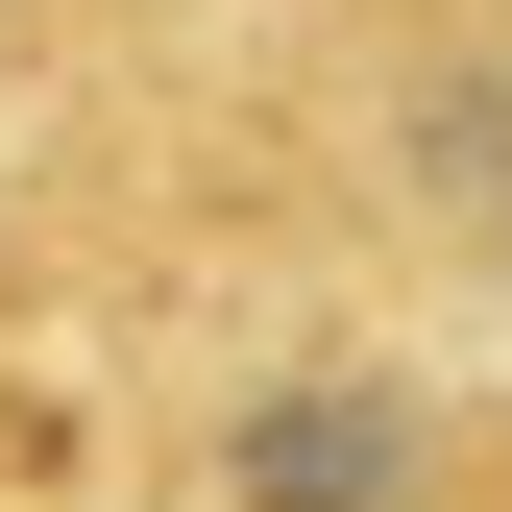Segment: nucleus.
<instances>
[{
    "label": "nucleus",
    "instance_id": "nucleus-1",
    "mask_svg": "<svg viewBox=\"0 0 512 512\" xmlns=\"http://www.w3.org/2000/svg\"><path fill=\"white\" fill-rule=\"evenodd\" d=\"M147 512H512V391L415 293H293L171 391Z\"/></svg>",
    "mask_w": 512,
    "mask_h": 512
},
{
    "label": "nucleus",
    "instance_id": "nucleus-2",
    "mask_svg": "<svg viewBox=\"0 0 512 512\" xmlns=\"http://www.w3.org/2000/svg\"><path fill=\"white\" fill-rule=\"evenodd\" d=\"M439 25H464V49H488V74H512V0H439Z\"/></svg>",
    "mask_w": 512,
    "mask_h": 512
}]
</instances>
